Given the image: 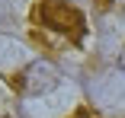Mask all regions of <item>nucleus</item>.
<instances>
[{
    "label": "nucleus",
    "mask_w": 125,
    "mask_h": 118,
    "mask_svg": "<svg viewBox=\"0 0 125 118\" xmlns=\"http://www.w3.org/2000/svg\"><path fill=\"white\" fill-rule=\"evenodd\" d=\"M32 22L42 26L45 32H55V35L67 38L71 45H80L83 35H87L83 13L77 7L64 3V0H39L35 10H32Z\"/></svg>",
    "instance_id": "f257e3e1"
},
{
    "label": "nucleus",
    "mask_w": 125,
    "mask_h": 118,
    "mask_svg": "<svg viewBox=\"0 0 125 118\" xmlns=\"http://www.w3.org/2000/svg\"><path fill=\"white\" fill-rule=\"evenodd\" d=\"M55 83H58V67L52 61H45V58L26 64L13 77V86L22 93V96H42V93H48Z\"/></svg>",
    "instance_id": "f03ea898"
},
{
    "label": "nucleus",
    "mask_w": 125,
    "mask_h": 118,
    "mask_svg": "<svg viewBox=\"0 0 125 118\" xmlns=\"http://www.w3.org/2000/svg\"><path fill=\"white\" fill-rule=\"evenodd\" d=\"M93 3H96L99 10H106V13H109V10H125V0H93Z\"/></svg>",
    "instance_id": "7ed1b4c3"
},
{
    "label": "nucleus",
    "mask_w": 125,
    "mask_h": 118,
    "mask_svg": "<svg viewBox=\"0 0 125 118\" xmlns=\"http://www.w3.org/2000/svg\"><path fill=\"white\" fill-rule=\"evenodd\" d=\"M74 118H96V115H93V112H87V109H80V112L74 115Z\"/></svg>",
    "instance_id": "20e7f679"
}]
</instances>
